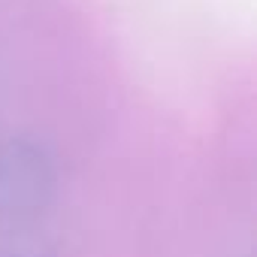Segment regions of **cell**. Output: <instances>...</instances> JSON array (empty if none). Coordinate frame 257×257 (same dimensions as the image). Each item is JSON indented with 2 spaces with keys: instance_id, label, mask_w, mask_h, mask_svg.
<instances>
[{
  "instance_id": "2",
  "label": "cell",
  "mask_w": 257,
  "mask_h": 257,
  "mask_svg": "<svg viewBox=\"0 0 257 257\" xmlns=\"http://www.w3.org/2000/svg\"><path fill=\"white\" fill-rule=\"evenodd\" d=\"M0 257H58V245L34 221H4Z\"/></svg>"
},
{
  "instance_id": "1",
  "label": "cell",
  "mask_w": 257,
  "mask_h": 257,
  "mask_svg": "<svg viewBox=\"0 0 257 257\" xmlns=\"http://www.w3.org/2000/svg\"><path fill=\"white\" fill-rule=\"evenodd\" d=\"M58 194L55 158L28 137L0 140V218L34 221Z\"/></svg>"
}]
</instances>
